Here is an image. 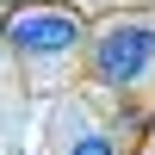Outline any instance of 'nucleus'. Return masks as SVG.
I'll return each instance as SVG.
<instances>
[{
  "label": "nucleus",
  "instance_id": "obj_1",
  "mask_svg": "<svg viewBox=\"0 0 155 155\" xmlns=\"http://www.w3.org/2000/svg\"><path fill=\"white\" fill-rule=\"evenodd\" d=\"M87 68H93V81L112 87V93L143 87L155 74V19H137V12L106 19L93 37H87Z\"/></svg>",
  "mask_w": 155,
  "mask_h": 155
},
{
  "label": "nucleus",
  "instance_id": "obj_2",
  "mask_svg": "<svg viewBox=\"0 0 155 155\" xmlns=\"http://www.w3.org/2000/svg\"><path fill=\"white\" fill-rule=\"evenodd\" d=\"M0 37H6V50H19L25 62H56V56H68V50H81L87 37H93V25L74 6H62V0H31V6H6Z\"/></svg>",
  "mask_w": 155,
  "mask_h": 155
},
{
  "label": "nucleus",
  "instance_id": "obj_3",
  "mask_svg": "<svg viewBox=\"0 0 155 155\" xmlns=\"http://www.w3.org/2000/svg\"><path fill=\"white\" fill-rule=\"evenodd\" d=\"M68 155H118V143H112V137H74Z\"/></svg>",
  "mask_w": 155,
  "mask_h": 155
},
{
  "label": "nucleus",
  "instance_id": "obj_4",
  "mask_svg": "<svg viewBox=\"0 0 155 155\" xmlns=\"http://www.w3.org/2000/svg\"><path fill=\"white\" fill-rule=\"evenodd\" d=\"M6 6H31V0H6Z\"/></svg>",
  "mask_w": 155,
  "mask_h": 155
}]
</instances>
